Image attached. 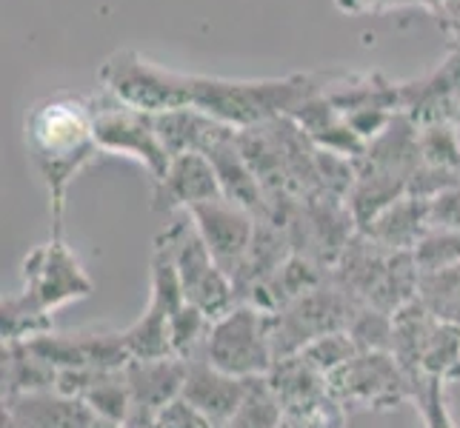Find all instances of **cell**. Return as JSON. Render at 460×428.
<instances>
[{
    "mask_svg": "<svg viewBox=\"0 0 460 428\" xmlns=\"http://www.w3.org/2000/svg\"><path fill=\"white\" fill-rule=\"evenodd\" d=\"M26 152L49 195L52 237H63V214L72 180L103 154L94 137L89 94L58 92L31 106L26 118Z\"/></svg>",
    "mask_w": 460,
    "mask_h": 428,
    "instance_id": "cell-1",
    "label": "cell"
},
{
    "mask_svg": "<svg viewBox=\"0 0 460 428\" xmlns=\"http://www.w3.org/2000/svg\"><path fill=\"white\" fill-rule=\"evenodd\" d=\"M94 289L81 258L66 237H49L21 263V289L0 303V337L4 343L31 340L52 331V314Z\"/></svg>",
    "mask_w": 460,
    "mask_h": 428,
    "instance_id": "cell-2",
    "label": "cell"
},
{
    "mask_svg": "<svg viewBox=\"0 0 460 428\" xmlns=\"http://www.w3.org/2000/svg\"><path fill=\"white\" fill-rule=\"evenodd\" d=\"M326 72H297L287 77H263V81H234V77L195 74L192 106L232 126L234 132L269 123L275 118H292L295 109L323 92Z\"/></svg>",
    "mask_w": 460,
    "mask_h": 428,
    "instance_id": "cell-3",
    "label": "cell"
},
{
    "mask_svg": "<svg viewBox=\"0 0 460 428\" xmlns=\"http://www.w3.org/2000/svg\"><path fill=\"white\" fill-rule=\"evenodd\" d=\"M392 354L415 391L426 380L452 386L460 380V328L438 320L420 300H415L394 314Z\"/></svg>",
    "mask_w": 460,
    "mask_h": 428,
    "instance_id": "cell-4",
    "label": "cell"
},
{
    "mask_svg": "<svg viewBox=\"0 0 460 428\" xmlns=\"http://www.w3.org/2000/svg\"><path fill=\"white\" fill-rule=\"evenodd\" d=\"M200 354L226 374L243 380L266 377L278 362L272 311H263L252 303H237L212 323Z\"/></svg>",
    "mask_w": 460,
    "mask_h": 428,
    "instance_id": "cell-5",
    "label": "cell"
},
{
    "mask_svg": "<svg viewBox=\"0 0 460 428\" xmlns=\"http://www.w3.org/2000/svg\"><path fill=\"white\" fill-rule=\"evenodd\" d=\"M98 81L101 89L112 92L123 103L144 109L149 115L192 106L195 74L166 69L135 49L109 55L98 69Z\"/></svg>",
    "mask_w": 460,
    "mask_h": 428,
    "instance_id": "cell-6",
    "label": "cell"
},
{
    "mask_svg": "<svg viewBox=\"0 0 460 428\" xmlns=\"http://www.w3.org/2000/svg\"><path fill=\"white\" fill-rule=\"evenodd\" d=\"M157 237L166 243L174 266H178L186 303L200 309L212 323L237 306V292L232 277L212 258L209 246L203 243V237L195 229L189 212L174 217Z\"/></svg>",
    "mask_w": 460,
    "mask_h": 428,
    "instance_id": "cell-7",
    "label": "cell"
},
{
    "mask_svg": "<svg viewBox=\"0 0 460 428\" xmlns=\"http://www.w3.org/2000/svg\"><path fill=\"white\" fill-rule=\"evenodd\" d=\"M367 306L355 300L346 289L326 275L321 285H314L304 297L292 300L289 306H283L272 314L275 323V357H292L300 354L309 343L317 337L346 331L349 323L355 320V314Z\"/></svg>",
    "mask_w": 460,
    "mask_h": 428,
    "instance_id": "cell-8",
    "label": "cell"
},
{
    "mask_svg": "<svg viewBox=\"0 0 460 428\" xmlns=\"http://www.w3.org/2000/svg\"><path fill=\"white\" fill-rule=\"evenodd\" d=\"M89 106H92L94 137H98L103 154L132 157L135 163H140L149 171L152 183L161 180L172 157L164 149L161 135H157L155 115L123 103L106 89L89 94Z\"/></svg>",
    "mask_w": 460,
    "mask_h": 428,
    "instance_id": "cell-9",
    "label": "cell"
},
{
    "mask_svg": "<svg viewBox=\"0 0 460 428\" xmlns=\"http://www.w3.org/2000/svg\"><path fill=\"white\" fill-rule=\"evenodd\" d=\"M183 306H186V297H183V285L178 277V266H174L166 243L157 237L152 246V260H149V303L132 326L123 328V340L132 360L174 357L169 326H172V317Z\"/></svg>",
    "mask_w": 460,
    "mask_h": 428,
    "instance_id": "cell-10",
    "label": "cell"
},
{
    "mask_svg": "<svg viewBox=\"0 0 460 428\" xmlns=\"http://www.w3.org/2000/svg\"><path fill=\"white\" fill-rule=\"evenodd\" d=\"M329 391L346 411H389L415 400V386L392 352H358L346 366L329 374Z\"/></svg>",
    "mask_w": 460,
    "mask_h": 428,
    "instance_id": "cell-11",
    "label": "cell"
},
{
    "mask_svg": "<svg viewBox=\"0 0 460 428\" xmlns=\"http://www.w3.org/2000/svg\"><path fill=\"white\" fill-rule=\"evenodd\" d=\"M38 357L58 371L66 369H126L132 362L123 331L112 328H81V331H49L26 340Z\"/></svg>",
    "mask_w": 460,
    "mask_h": 428,
    "instance_id": "cell-12",
    "label": "cell"
},
{
    "mask_svg": "<svg viewBox=\"0 0 460 428\" xmlns=\"http://www.w3.org/2000/svg\"><path fill=\"white\" fill-rule=\"evenodd\" d=\"M189 217H192L195 229L200 231L203 243L209 246L217 266L224 268L234 283L252 249V240H255L258 217L226 197L198 205V209L189 212Z\"/></svg>",
    "mask_w": 460,
    "mask_h": 428,
    "instance_id": "cell-13",
    "label": "cell"
},
{
    "mask_svg": "<svg viewBox=\"0 0 460 428\" xmlns=\"http://www.w3.org/2000/svg\"><path fill=\"white\" fill-rule=\"evenodd\" d=\"M217 197H224L217 183L215 166L209 163V157L200 152L178 154L169 161V169L161 180H155V195L152 205L155 212H192L203 203H212Z\"/></svg>",
    "mask_w": 460,
    "mask_h": 428,
    "instance_id": "cell-14",
    "label": "cell"
},
{
    "mask_svg": "<svg viewBox=\"0 0 460 428\" xmlns=\"http://www.w3.org/2000/svg\"><path fill=\"white\" fill-rule=\"evenodd\" d=\"M460 100V52H449V57L438 69L426 72L415 81H401V115H406L415 126L443 123L457 115Z\"/></svg>",
    "mask_w": 460,
    "mask_h": 428,
    "instance_id": "cell-15",
    "label": "cell"
},
{
    "mask_svg": "<svg viewBox=\"0 0 460 428\" xmlns=\"http://www.w3.org/2000/svg\"><path fill=\"white\" fill-rule=\"evenodd\" d=\"M4 428H112L77 397L60 391H31L4 397Z\"/></svg>",
    "mask_w": 460,
    "mask_h": 428,
    "instance_id": "cell-16",
    "label": "cell"
},
{
    "mask_svg": "<svg viewBox=\"0 0 460 428\" xmlns=\"http://www.w3.org/2000/svg\"><path fill=\"white\" fill-rule=\"evenodd\" d=\"M246 389H249V380L215 369L200 352L186 360V383H183L181 397H186L195 408H200L217 428L226 425L234 417L237 406L246 397Z\"/></svg>",
    "mask_w": 460,
    "mask_h": 428,
    "instance_id": "cell-17",
    "label": "cell"
},
{
    "mask_svg": "<svg viewBox=\"0 0 460 428\" xmlns=\"http://www.w3.org/2000/svg\"><path fill=\"white\" fill-rule=\"evenodd\" d=\"M126 380L132 391V415L155 420L157 411L183 394L186 360L161 357V360H132L126 366Z\"/></svg>",
    "mask_w": 460,
    "mask_h": 428,
    "instance_id": "cell-18",
    "label": "cell"
},
{
    "mask_svg": "<svg viewBox=\"0 0 460 428\" xmlns=\"http://www.w3.org/2000/svg\"><path fill=\"white\" fill-rule=\"evenodd\" d=\"M206 157L215 166L220 192H224L226 200L243 205L255 217L266 214V195L255 178V171L246 163V157L241 152V143H237V132L229 129L220 135L209 149H206Z\"/></svg>",
    "mask_w": 460,
    "mask_h": 428,
    "instance_id": "cell-19",
    "label": "cell"
},
{
    "mask_svg": "<svg viewBox=\"0 0 460 428\" xmlns=\"http://www.w3.org/2000/svg\"><path fill=\"white\" fill-rule=\"evenodd\" d=\"M292 120L309 135V140L317 149L338 152V154L352 157V161H358L363 149H367V143H363L358 137V132L349 126L346 115L326 98L323 92H317L309 100L300 103L292 112Z\"/></svg>",
    "mask_w": 460,
    "mask_h": 428,
    "instance_id": "cell-20",
    "label": "cell"
},
{
    "mask_svg": "<svg viewBox=\"0 0 460 428\" xmlns=\"http://www.w3.org/2000/svg\"><path fill=\"white\" fill-rule=\"evenodd\" d=\"M429 200L418 197H401L392 205H386L367 229H360L363 234L375 240L377 246H384L386 251H415V246L429 231Z\"/></svg>",
    "mask_w": 460,
    "mask_h": 428,
    "instance_id": "cell-21",
    "label": "cell"
},
{
    "mask_svg": "<svg viewBox=\"0 0 460 428\" xmlns=\"http://www.w3.org/2000/svg\"><path fill=\"white\" fill-rule=\"evenodd\" d=\"M392 255L394 251H386L384 246L369 240L363 231H358L352 237V243H349L346 251L341 255V260L329 268V277L355 300H360V303H369L375 285L380 283V277H384Z\"/></svg>",
    "mask_w": 460,
    "mask_h": 428,
    "instance_id": "cell-22",
    "label": "cell"
},
{
    "mask_svg": "<svg viewBox=\"0 0 460 428\" xmlns=\"http://www.w3.org/2000/svg\"><path fill=\"white\" fill-rule=\"evenodd\" d=\"M155 123H157V135H161L169 157L189 154V152L206 154V149H209L220 135L232 129V126L217 123L215 118H209L195 106L172 109V112L155 115Z\"/></svg>",
    "mask_w": 460,
    "mask_h": 428,
    "instance_id": "cell-23",
    "label": "cell"
},
{
    "mask_svg": "<svg viewBox=\"0 0 460 428\" xmlns=\"http://www.w3.org/2000/svg\"><path fill=\"white\" fill-rule=\"evenodd\" d=\"M58 369L29 348L26 340L4 343V397L31 391H55Z\"/></svg>",
    "mask_w": 460,
    "mask_h": 428,
    "instance_id": "cell-24",
    "label": "cell"
},
{
    "mask_svg": "<svg viewBox=\"0 0 460 428\" xmlns=\"http://www.w3.org/2000/svg\"><path fill=\"white\" fill-rule=\"evenodd\" d=\"M418 292H420V268L415 263V255L411 251H394L367 306H375L394 317L409 303H415Z\"/></svg>",
    "mask_w": 460,
    "mask_h": 428,
    "instance_id": "cell-25",
    "label": "cell"
},
{
    "mask_svg": "<svg viewBox=\"0 0 460 428\" xmlns=\"http://www.w3.org/2000/svg\"><path fill=\"white\" fill-rule=\"evenodd\" d=\"M283 425V408L275 397L272 386L266 377H252L243 403L237 406L234 417L224 428H280Z\"/></svg>",
    "mask_w": 460,
    "mask_h": 428,
    "instance_id": "cell-26",
    "label": "cell"
},
{
    "mask_svg": "<svg viewBox=\"0 0 460 428\" xmlns=\"http://www.w3.org/2000/svg\"><path fill=\"white\" fill-rule=\"evenodd\" d=\"M418 300L438 320L460 328V263L435 275H420Z\"/></svg>",
    "mask_w": 460,
    "mask_h": 428,
    "instance_id": "cell-27",
    "label": "cell"
},
{
    "mask_svg": "<svg viewBox=\"0 0 460 428\" xmlns=\"http://www.w3.org/2000/svg\"><path fill=\"white\" fill-rule=\"evenodd\" d=\"M418 143L426 166L460 171V132L452 120L418 126Z\"/></svg>",
    "mask_w": 460,
    "mask_h": 428,
    "instance_id": "cell-28",
    "label": "cell"
},
{
    "mask_svg": "<svg viewBox=\"0 0 460 428\" xmlns=\"http://www.w3.org/2000/svg\"><path fill=\"white\" fill-rule=\"evenodd\" d=\"M346 331H349V337H352L358 352H392L394 317L375 309V306H363Z\"/></svg>",
    "mask_w": 460,
    "mask_h": 428,
    "instance_id": "cell-29",
    "label": "cell"
},
{
    "mask_svg": "<svg viewBox=\"0 0 460 428\" xmlns=\"http://www.w3.org/2000/svg\"><path fill=\"white\" fill-rule=\"evenodd\" d=\"M415 263L420 275H435L460 263V231L452 229H429L423 240L415 246Z\"/></svg>",
    "mask_w": 460,
    "mask_h": 428,
    "instance_id": "cell-30",
    "label": "cell"
},
{
    "mask_svg": "<svg viewBox=\"0 0 460 428\" xmlns=\"http://www.w3.org/2000/svg\"><path fill=\"white\" fill-rule=\"evenodd\" d=\"M300 354H304L317 371L329 377V374H335L341 366H346V362L358 354V348H355L352 337H349V331H335V335L317 337Z\"/></svg>",
    "mask_w": 460,
    "mask_h": 428,
    "instance_id": "cell-31",
    "label": "cell"
},
{
    "mask_svg": "<svg viewBox=\"0 0 460 428\" xmlns=\"http://www.w3.org/2000/svg\"><path fill=\"white\" fill-rule=\"evenodd\" d=\"M411 403L418 406L426 428H457V423L452 417V408H449V400H447V386L443 383L426 380V383L418 386L415 400Z\"/></svg>",
    "mask_w": 460,
    "mask_h": 428,
    "instance_id": "cell-32",
    "label": "cell"
},
{
    "mask_svg": "<svg viewBox=\"0 0 460 428\" xmlns=\"http://www.w3.org/2000/svg\"><path fill=\"white\" fill-rule=\"evenodd\" d=\"M155 428H217L200 408H195L186 397L172 400L166 408L157 411Z\"/></svg>",
    "mask_w": 460,
    "mask_h": 428,
    "instance_id": "cell-33",
    "label": "cell"
},
{
    "mask_svg": "<svg viewBox=\"0 0 460 428\" xmlns=\"http://www.w3.org/2000/svg\"><path fill=\"white\" fill-rule=\"evenodd\" d=\"M429 226L460 231V186H452L429 200Z\"/></svg>",
    "mask_w": 460,
    "mask_h": 428,
    "instance_id": "cell-34",
    "label": "cell"
},
{
    "mask_svg": "<svg viewBox=\"0 0 460 428\" xmlns=\"http://www.w3.org/2000/svg\"><path fill=\"white\" fill-rule=\"evenodd\" d=\"M335 6L343 14H377V12L418 6V0H335Z\"/></svg>",
    "mask_w": 460,
    "mask_h": 428,
    "instance_id": "cell-35",
    "label": "cell"
},
{
    "mask_svg": "<svg viewBox=\"0 0 460 428\" xmlns=\"http://www.w3.org/2000/svg\"><path fill=\"white\" fill-rule=\"evenodd\" d=\"M418 6L429 9L438 18V23H440V21H447V18H452V14L460 12V0H418Z\"/></svg>",
    "mask_w": 460,
    "mask_h": 428,
    "instance_id": "cell-36",
    "label": "cell"
},
{
    "mask_svg": "<svg viewBox=\"0 0 460 428\" xmlns=\"http://www.w3.org/2000/svg\"><path fill=\"white\" fill-rule=\"evenodd\" d=\"M440 29L449 35L452 49H455V52H460V12H457V14H452V18H447V21H440Z\"/></svg>",
    "mask_w": 460,
    "mask_h": 428,
    "instance_id": "cell-37",
    "label": "cell"
}]
</instances>
